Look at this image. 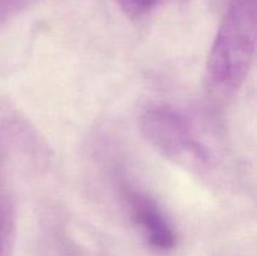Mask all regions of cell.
<instances>
[{
    "mask_svg": "<svg viewBox=\"0 0 257 256\" xmlns=\"http://www.w3.org/2000/svg\"><path fill=\"white\" fill-rule=\"evenodd\" d=\"M140 127L147 142L158 153L178 165L206 170L211 158L207 148L196 137L185 115L170 105H155L142 113Z\"/></svg>",
    "mask_w": 257,
    "mask_h": 256,
    "instance_id": "7a4b0ae2",
    "label": "cell"
},
{
    "mask_svg": "<svg viewBox=\"0 0 257 256\" xmlns=\"http://www.w3.org/2000/svg\"><path fill=\"white\" fill-rule=\"evenodd\" d=\"M4 181V176H3V161H2V152H0V182Z\"/></svg>",
    "mask_w": 257,
    "mask_h": 256,
    "instance_id": "52a82bcc",
    "label": "cell"
},
{
    "mask_svg": "<svg viewBox=\"0 0 257 256\" xmlns=\"http://www.w3.org/2000/svg\"><path fill=\"white\" fill-rule=\"evenodd\" d=\"M123 198L131 221L153 250L168 252L176 247L175 228L155 198L135 188H125Z\"/></svg>",
    "mask_w": 257,
    "mask_h": 256,
    "instance_id": "3957f363",
    "label": "cell"
},
{
    "mask_svg": "<svg viewBox=\"0 0 257 256\" xmlns=\"http://www.w3.org/2000/svg\"><path fill=\"white\" fill-rule=\"evenodd\" d=\"M163 0H115L125 15L132 19H140L150 14Z\"/></svg>",
    "mask_w": 257,
    "mask_h": 256,
    "instance_id": "5b68a950",
    "label": "cell"
},
{
    "mask_svg": "<svg viewBox=\"0 0 257 256\" xmlns=\"http://www.w3.org/2000/svg\"><path fill=\"white\" fill-rule=\"evenodd\" d=\"M17 236V218L13 200L5 183H0V256H13Z\"/></svg>",
    "mask_w": 257,
    "mask_h": 256,
    "instance_id": "277c9868",
    "label": "cell"
},
{
    "mask_svg": "<svg viewBox=\"0 0 257 256\" xmlns=\"http://www.w3.org/2000/svg\"><path fill=\"white\" fill-rule=\"evenodd\" d=\"M257 0H230L206 62V79L218 98L235 94L256 53Z\"/></svg>",
    "mask_w": 257,
    "mask_h": 256,
    "instance_id": "6da1fadb",
    "label": "cell"
},
{
    "mask_svg": "<svg viewBox=\"0 0 257 256\" xmlns=\"http://www.w3.org/2000/svg\"><path fill=\"white\" fill-rule=\"evenodd\" d=\"M32 2L33 0H0V22H5L22 13Z\"/></svg>",
    "mask_w": 257,
    "mask_h": 256,
    "instance_id": "8992f818",
    "label": "cell"
}]
</instances>
